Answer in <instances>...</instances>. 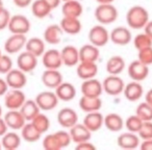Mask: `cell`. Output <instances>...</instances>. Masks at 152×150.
Listing matches in <instances>:
<instances>
[{
  "instance_id": "obj_1",
  "label": "cell",
  "mask_w": 152,
  "mask_h": 150,
  "mask_svg": "<svg viewBox=\"0 0 152 150\" xmlns=\"http://www.w3.org/2000/svg\"><path fill=\"white\" fill-rule=\"evenodd\" d=\"M149 21V13L144 7L134 5L126 13L127 25L132 29H143Z\"/></svg>"
},
{
  "instance_id": "obj_2",
  "label": "cell",
  "mask_w": 152,
  "mask_h": 150,
  "mask_svg": "<svg viewBox=\"0 0 152 150\" xmlns=\"http://www.w3.org/2000/svg\"><path fill=\"white\" fill-rule=\"evenodd\" d=\"M95 18L100 24L107 25L112 24L118 19V10L113 3H105V4H99L95 9Z\"/></svg>"
},
{
  "instance_id": "obj_3",
  "label": "cell",
  "mask_w": 152,
  "mask_h": 150,
  "mask_svg": "<svg viewBox=\"0 0 152 150\" xmlns=\"http://www.w3.org/2000/svg\"><path fill=\"white\" fill-rule=\"evenodd\" d=\"M125 83L119 75H108L102 83L103 92L110 96H118L123 93Z\"/></svg>"
},
{
  "instance_id": "obj_4",
  "label": "cell",
  "mask_w": 152,
  "mask_h": 150,
  "mask_svg": "<svg viewBox=\"0 0 152 150\" xmlns=\"http://www.w3.org/2000/svg\"><path fill=\"white\" fill-rule=\"evenodd\" d=\"M89 41L97 47H103L110 42V32L104 25H95L89 31Z\"/></svg>"
},
{
  "instance_id": "obj_5",
  "label": "cell",
  "mask_w": 152,
  "mask_h": 150,
  "mask_svg": "<svg viewBox=\"0 0 152 150\" xmlns=\"http://www.w3.org/2000/svg\"><path fill=\"white\" fill-rule=\"evenodd\" d=\"M26 100L21 89H12L4 94V105L7 110H20Z\"/></svg>"
},
{
  "instance_id": "obj_6",
  "label": "cell",
  "mask_w": 152,
  "mask_h": 150,
  "mask_svg": "<svg viewBox=\"0 0 152 150\" xmlns=\"http://www.w3.org/2000/svg\"><path fill=\"white\" fill-rule=\"evenodd\" d=\"M36 102L39 105L41 110H52L53 108H55L58 104V98H57L55 92L51 91H44L39 93L36 96Z\"/></svg>"
},
{
  "instance_id": "obj_7",
  "label": "cell",
  "mask_w": 152,
  "mask_h": 150,
  "mask_svg": "<svg viewBox=\"0 0 152 150\" xmlns=\"http://www.w3.org/2000/svg\"><path fill=\"white\" fill-rule=\"evenodd\" d=\"M30 21L23 15H14L11 17L7 28L12 34H26L30 30Z\"/></svg>"
},
{
  "instance_id": "obj_8",
  "label": "cell",
  "mask_w": 152,
  "mask_h": 150,
  "mask_svg": "<svg viewBox=\"0 0 152 150\" xmlns=\"http://www.w3.org/2000/svg\"><path fill=\"white\" fill-rule=\"evenodd\" d=\"M5 81L7 86L11 89H23L27 83V77L26 73L20 70L19 68L17 69H12L5 74Z\"/></svg>"
},
{
  "instance_id": "obj_9",
  "label": "cell",
  "mask_w": 152,
  "mask_h": 150,
  "mask_svg": "<svg viewBox=\"0 0 152 150\" xmlns=\"http://www.w3.org/2000/svg\"><path fill=\"white\" fill-rule=\"evenodd\" d=\"M128 75L134 81H143L149 75V66L145 65L139 59L131 61L128 66Z\"/></svg>"
},
{
  "instance_id": "obj_10",
  "label": "cell",
  "mask_w": 152,
  "mask_h": 150,
  "mask_svg": "<svg viewBox=\"0 0 152 150\" xmlns=\"http://www.w3.org/2000/svg\"><path fill=\"white\" fill-rule=\"evenodd\" d=\"M26 41H27V38L25 34H13L5 40L4 50L9 54H15V53L20 52L22 49L25 48Z\"/></svg>"
},
{
  "instance_id": "obj_11",
  "label": "cell",
  "mask_w": 152,
  "mask_h": 150,
  "mask_svg": "<svg viewBox=\"0 0 152 150\" xmlns=\"http://www.w3.org/2000/svg\"><path fill=\"white\" fill-rule=\"evenodd\" d=\"M132 40L131 31L125 26H119L110 32V41L118 46H126Z\"/></svg>"
},
{
  "instance_id": "obj_12",
  "label": "cell",
  "mask_w": 152,
  "mask_h": 150,
  "mask_svg": "<svg viewBox=\"0 0 152 150\" xmlns=\"http://www.w3.org/2000/svg\"><path fill=\"white\" fill-rule=\"evenodd\" d=\"M57 122L64 128H71L78 123V115L75 110L71 108H64L57 113Z\"/></svg>"
},
{
  "instance_id": "obj_13",
  "label": "cell",
  "mask_w": 152,
  "mask_h": 150,
  "mask_svg": "<svg viewBox=\"0 0 152 150\" xmlns=\"http://www.w3.org/2000/svg\"><path fill=\"white\" fill-rule=\"evenodd\" d=\"M81 94L83 96H88V97H100L103 93V88H102V83L99 81L98 79L90 78L83 80L81 83L80 88Z\"/></svg>"
},
{
  "instance_id": "obj_14",
  "label": "cell",
  "mask_w": 152,
  "mask_h": 150,
  "mask_svg": "<svg viewBox=\"0 0 152 150\" xmlns=\"http://www.w3.org/2000/svg\"><path fill=\"white\" fill-rule=\"evenodd\" d=\"M38 66V57L28 51H23L17 57V67L25 73L32 72Z\"/></svg>"
},
{
  "instance_id": "obj_15",
  "label": "cell",
  "mask_w": 152,
  "mask_h": 150,
  "mask_svg": "<svg viewBox=\"0 0 152 150\" xmlns=\"http://www.w3.org/2000/svg\"><path fill=\"white\" fill-rule=\"evenodd\" d=\"M41 80L48 89H55L64 81V77L59 69H46L43 72Z\"/></svg>"
},
{
  "instance_id": "obj_16",
  "label": "cell",
  "mask_w": 152,
  "mask_h": 150,
  "mask_svg": "<svg viewBox=\"0 0 152 150\" xmlns=\"http://www.w3.org/2000/svg\"><path fill=\"white\" fill-rule=\"evenodd\" d=\"M42 63L46 69H59L63 66L61 51L57 49L46 50L42 55Z\"/></svg>"
},
{
  "instance_id": "obj_17",
  "label": "cell",
  "mask_w": 152,
  "mask_h": 150,
  "mask_svg": "<svg viewBox=\"0 0 152 150\" xmlns=\"http://www.w3.org/2000/svg\"><path fill=\"white\" fill-rule=\"evenodd\" d=\"M7 127L13 130H20L24 126L27 121L25 120L24 116L20 110H9V112L3 117Z\"/></svg>"
},
{
  "instance_id": "obj_18",
  "label": "cell",
  "mask_w": 152,
  "mask_h": 150,
  "mask_svg": "<svg viewBox=\"0 0 152 150\" xmlns=\"http://www.w3.org/2000/svg\"><path fill=\"white\" fill-rule=\"evenodd\" d=\"M76 73H77V76L83 80L94 78L98 74V66L96 63L79 61L76 65Z\"/></svg>"
},
{
  "instance_id": "obj_19",
  "label": "cell",
  "mask_w": 152,
  "mask_h": 150,
  "mask_svg": "<svg viewBox=\"0 0 152 150\" xmlns=\"http://www.w3.org/2000/svg\"><path fill=\"white\" fill-rule=\"evenodd\" d=\"M103 120L104 116L99 112H91L87 113L86 117L83 118V125L89 129L91 132H95L99 129L102 128L103 126Z\"/></svg>"
},
{
  "instance_id": "obj_20",
  "label": "cell",
  "mask_w": 152,
  "mask_h": 150,
  "mask_svg": "<svg viewBox=\"0 0 152 150\" xmlns=\"http://www.w3.org/2000/svg\"><path fill=\"white\" fill-rule=\"evenodd\" d=\"M63 65L67 67H75L79 63V50L73 45H67L61 51Z\"/></svg>"
},
{
  "instance_id": "obj_21",
  "label": "cell",
  "mask_w": 152,
  "mask_h": 150,
  "mask_svg": "<svg viewBox=\"0 0 152 150\" xmlns=\"http://www.w3.org/2000/svg\"><path fill=\"white\" fill-rule=\"evenodd\" d=\"M69 129V133L71 135L72 142H74L76 144L90 141L92 138V132L83 125V123H76L75 125H73Z\"/></svg>"
},
{
  "instance_id": "obj_22",
  "label": "cell",
  "mask_w": 152,
  "mask_h": 150,
  "mask_svg": "<svg viewBox=\"0 0 152 150\" xmlns=\"http://www.w3.org/2000/svg\"><path fill=\"white\" fill-rule=\"evenodd\" d=\"M123 94H124L125 98L128 101L134 102L140 100L144 95V88L143 86L140 83V81L132 80L131 83L125 85L124 90H123Z\"/></svg>"
},
{
  "instance_id": "obj_23",
  "label": "cell",
  "mask_w": 152,
  "mask_h": 150,
  "mask_svg": "<svg viewBox=\"0 0 152 150\" xmlns=\"http://www.w3.org/2000/svg\"><path fill=\"white\" fill-rule=\"evenodd\" d=\"M141 139L140 137L134 132H125L121 133L117 138V144L122 149H135L140 146Z\"/></svg>"
},
{
  "instance_id": "obj_24",
  "label": "cell",
  "mask_w": 152,
  "mask_h": 150,
  "mask_svg": "<svg viewBox=\"0 0 152 150\" xmlns=\"http://www.w3.org/2000/svg\"><path fill=\"white\" fill-rule=\"evenodd\" d=\"M54 90L58 100L65 102L72 101L77 94V91H76V88L74 87V85H72L71 83H67V81H63Z\"/></svg>"
},
{
  "instance_id": "obj_25",
  "label": "cell",
  "mask_w": 152,
  "mask_h": 150,
  "mask_svg": "<svg viewBox=\"0 0 152 150\" xmlns=\"http://www.w3.org/2000/svg\"><path fill=\"white\" fill-rule=\"evenodd\" d=\"M59 26L63 29L64 34H67L69 36H75L81 31V22L79 18H71V17H63L61 20Z\"/></svg>"
},
{
  "instance_id": "obj_26",
  "label": "cell",
  "mask_w": 152,
  "mask_h": 150,
  "mask_svg": "<svg viewBox=\"0 0 152 150\" xmlns=\"http://www.w3.org/2000/svg\"><path fill=\"white\" fill-rule=\"evenodd\" d=\"M79 50V61H90L96 63L100 56L99 47L93 44H86L81 46Z\"/></svg>"
},
{
  "instance_id": "obj_27",
  "label": "cell",
  "mask_w": 152,
  "mask_h": 150,
  "mask_svg": "<svg viewBox=\"0 0 152 150\" xmlns=\"http://www.w3.org/2000/svg\"><path fill=\"white\" fill-rule=\"evenodd\" d=\"M83 13V7L78 0H68L64 1L61 7V14L64 17L79 18Z\"/></svg>"
},
{
  "instance_id": "obj_28",
  "label": "cell",
  "mask_w": 152,
  "mask_h": 150,
  "mask_svg": "<svg viewBox=\"0 0 152 150\" xmlns=\"http://www.w3.org/2000/svg\"><path fill=\"white\" fill-rule=\"evenodd\" d=\"M64 31L61 28V26L57 24H52L49 25L46 29L44 30L43 34V40L45 43H48L50 45H57L61 41Z\"/></svg>"
},
{
  "instance_id": "obj_29",
  "label": "cell",
  "mask_w": 152,
  "mask_h": 150,
  "mask_svg": "<svg viewBox=\"0 0 152 150\" xmlns=\"http://www.w3.org/2000/svg\"><path fill=\"white\" fill-rule=\"evenodd\" d=\"M103 126H105L110 131L118 132L122 130V128L124 127V120L117 113H110L106 116H104Z\"/></svg>"
},
{
  "instance_id": "obj_30",
  "label": "cell",
  "mask_w": 152,
  "mask_h": 150,
  "mask_svg": "<svg viewBox=\"0 0 152 150\" xmlns=\"http://www.w3.org/2000/svg\"><path fill=\"white\" fill-rule=\"evenodd\" d=\"M21 135L15 131H7L1 137V147L5 150H15L21 145Z\"/></svg>"
},
{
  "instance_id": "obj_31",
  "label": "cell",
  "mask_w": 152,
  "mask_h": 150,
  "mask_svg": "<svg viewBox=\"0 0 152 150\" xmlns=\"http://www.w3.org/2000/svg\"><path fill=\"white\" fill-rule=\"evenodd\" d=\"M106 72L110 75H120L124 71L126 64L122 56L120 55H114L110 56L106 61Z\"/></svg>"
},
{
  "instance_id": "obj_32",
  "label": "cell",
  "mask_w": 152,
  "mask_h": 150,
  "mask_svg": "<svg viewBox=\"0 0 152 150\" xmlns=\"http://www.w3.org/2000/svg\"><path fill=\"white\" fill-rule=\"evenodd\" d=\"M102 106V100L100 97H88V96H81L79 99V108L83 112L91 113L100 110Z\"/></svg>"
},
{
  "instance_id": "obj_33",
  "label": "cell",
  "mask_w": 152,
  "mask_h": 150,
  "mask_svg": "<svg viewBox=\"0 0 152 150\" xmlns=\"http://www.w3.org/2000/svg\"><path fill=\"white\" fill-rule=\"evenodd\" d=\"M25 50L32 53L37 57H40L46 51V43L43 39L34 37V38H30L26 41Z\"/></svg>"
},
{
  "instance_id": "obj_34",
  "label": "cell",
  "mask_w": 152,
  "mask_h": 150,
  "mask_svg": "<svg viewBox=\"0 0 152 150\" xmlns=\"http://www.w3.org/2000/svg\"><path fill=\"white\" fill-rule=\"evenodd\" d=\"M20 130H21V138L28 143H34L39 141L42 137V133L32 125L30 121L26 122Z\"/></svg>"
},
{
  "instance_id": "obj_35",
  "label": "cell",
  "mask_w": 152,
  "mask_h": 150,
  "mask_svg": "<svg viewBox=\"0 0 152 150\" xmlns=\"http://www.w3.org/2000/svg\"><path fill=\"white\" fill-rule=\"evenodd\" d=\"M20 112L22 113V115L24 116L25 120L28 122V121H31L32 119L41 112V110L38 104H37L36 100L26 99L25 102L23 103V105L20 108Z\"/></svg>"
},
{
  "instance_id": "obj_36",
  "label": "cell",
  "mask_w": 152,
  "mask_h": 150,
  "mask_svg": "<svg viewBox=\"0 0 152 150\" xmlns=\"http://www.w3.org/2000/svg\"><path fill=\"white\" fill-rule=\"evenodd\" d=\"M30 5H31L32 15L38 19H44L47 16L50 15L51 11H52L44 0H34Z\"/></svg>"
},
{
  "instance_id": "obj_37",
  "label": "cell",
  "mask_w": 152,
  "mask_h": 150,
  "mask_svg": "<svg viewBox=\"0 0 152 150\" xmlns=\"http://www.w3.org/2000/svg\"><path fill=\"white\" fill-rule=\"evenodd\" d=\"M30 122L32 123V125H34L42 135L47 132V131L49 130V128H50V120H49V118L46 115L42 114L41 112L39 113Z\"/></svg>"
},
{
  "instance_id": "obj_38",
  "label": "cell",
  "mask_w": 152,
  "mask_h": 150,
  "mask_svg": "<svg viewBox=\"0 0 152 150\" xmlns=\"http://www.w3.org/2000/svg\"><path fill=\"white\" fill-rule=\"evenodd\" d=\"M135 115L139 116L143 121H152V105L146 101L141 102L137 106Z\"/></svg>"
},
{
  "instance_id": "obj_39",
  "label": "cell",
  "mask_w": 152,
  "mask_h": 150,
  "mask_svg": "<svg viewBox=\"0 0 152 150\" xmlns=\"http://www.w3.org/2000/svg\"><path fill=\"white\" fill-rule=\"evenodd\" d=\"M144 121L140 118L137 115H131L128 118L125 120L124 122V126L127 128V130L130 131V132H134L137 133L140 130V128L142 127V124H143Z\"/></svg>"
},
{
  "instance_id": "obj_40",
  "label": "cell",
  "mask_w": 152,
  "mask_h": 150,
  "mask_svg": "<svg viewBox=\"0 0 152 150\" xmlns=\"http://www.w3.org/2000/svg\"><path fill=\"white\" fill-rule=\"evenodd\" d=\"M133 46L135 47L137 50H141L143 48L152 46V39L148 36L146 32H142L134 37L133 39Z\"/></svg>"
},
{
  "instance_id": "obj_41",
  "label": "cell",
  "mask_w": 152,
  "mask_h": 150,
  "mask_svg": "<svg viewBox=\"0 0 152 150\" xmlns=\"http://www.w3.org/2000/svg\"><path fill=\"white\" fill-rule=\"evenodd\" d=\"M43 147L46 150H59V144L57 142V139L54 133L47 135L43 140Z\"/></svg>"
},
{
  "instance_id": "obj_42",
  "label": "cell",
  "mask_w": 152,
  "mask_h": 150,
  "mask_svg": "<svg viewBox=\"0 0 152 150\" xmlns=\"http://www.w3.org/2000/svg\"><path fill=\"white\" fill-rule=\"evenodd\" d=\"M55 137L57 139V142L59 144V147L61 148H66L72 143V139H71V135L68 131L66 130H58L56 132H54Z\"/></svg>"
},
{
  "instance_id": "obj_43",
  "label": "cell",
  "mask_w": 152,
  "mask_h": 150,
  "mask_svg": "<svg viewBox=\"0 0 152 150\" xmlns=\"http://www.w3.org/2000/svg\"><path fill=\"white\" fill-rule=\"evenodd\" d=\"M137 59L147 66L152 65V46L137 50Z\"/></svg>"
},
{
  "instance_id": "obj_44",
  "label": "cell",
  "mask_w": 152,
  "mask_h": 150,
  "mask_svg": "<svg viewBox=\"0 0 152 150\" xmlns=\"http://www.w3.org/2000/svg\"><path fill=\"white\" fill-rule=\"evenodd\" d=\"M137 135L142 140L152 139V121H144Z\"/></svg>"
},
{
  "instance_id": "obj_45",
  "label": "cell",
  "mask_w": 152,
  "mask_h": 150,
  "mask_svg": "<svg viewBox=\"0 0 152 150\" xmlns=\"http://www.w3.org/2000/svg\"><path fill=\"white\" fill-rule=\"evenodd\" d=\"M13 69V59L7 54L0 56V74H7Z\"/></svg>"
},
{
  "instance_id": "obj_46",
  "label": "cell",
  "mask_w": 152,
  "mask_h": 150,
  "mask_svg": "<svg viewBox=\"0 0 152 150\" xmlns=\"http://www.w3.org/2000/svg\"><path fill=\"white\" fill-rule=\"evenodd\" d=\"M11 13L7 11L4 7H0V30H3L7 28L10 19H11Z\"/></svg>"
},
{
  "instance_id": "obj_47",
  "label": "cell",
  "mask_w": 152,
  "mask_h": 150,
  "mask_svg": "<svg viewBox=\"0 0 152 150\" xmlns=\"http://www.w3.org/2000/svg\"><path fill=\"white\" fill-rule=\"evenodd\" d=\"M76 150H95L96 146L94 144H92L90 141H86V142H81V143L76 144L75 146Z\"/></svg>"
},
{
  "instance_id": "obj_48",
  "label": "cell",
  "mask_w": 152,
  "mask_h": 150,
  "mask_svg": "<svg viewBox=\"0 0 152 150\" xmlns=\"http://www.w3.org/2000/svg\"><path fill=\"white\" fill-rule=\"evenodd\" d=\"M14 4L20 9H25L31 4L32 0H13Z\"/></svg>"
},
{
  "instance_id": "obj_49",
  "label": "cell",
  "mask_w": 152,
  "mask_h": 150,
  "mask_svg": "<svg viewBox=\"0 0 152 150\" xmlns=\"http://www.w3.org/2000/svg\"><path fill=\"white\" fill-rule=\"evenodd\" d=\"M140 148L142 150H152V139H147L143 140V141L140 143Z\"/></svg>"
},
{
  "instance_id": "obj_50",
  "label": "cell",
  "mask_w": 152,
  "mask_h": 150,
  "mask_svg": "<svg viewBox=\"0 0 152 150\" xmlns=\"http://www.w3.org/2000/svg\"><path fill=\"white\" fill-rule=\"evenodd\" d=\"M7 91H9V86L5 81V78L0 77V96H4Z\"/></svg>"
},
{
  "instance_id": "obj_51",
  "label": "cell",
  "mask_w": 152,
  "mask_h": 150,
  "mask_svg": "<svg viewBox=\"0 0 152 150\" xmlns=\"http://www.w3.org/2000/svg\"><path fill=\"white\" fill-rule=\"evenodd\" d=\"M44 1L50 7V9L52 10V11L57 9V7L61 5V0H44Z\"/></svg>"
},
{
  "instance_id": "obj_52",
  "label": "cell",
  "mask_w": 152,
  "mask_h": 150,
  "mask_svg": "<svg viewBox=\"0 0 152 150\" xmlns=\"http://www.w3.org/2000/svg\"><path fill=\"white\" fill-rule=\"evenodd\" d=\"M7 129H9V127H7L4 119H3L2 117H0V137H2L7 131Z\"/></svg>"
},
{
  "instance_id": "obj_53",
  "label": "cell",
  "mask_w": 152,
  "mask_h": 150,
  "mask_svg": "<svg viewBox=\"0 0 152 150\" xmlns=\"http://www.w3.org/2000/svg\"><path fill=\"white\" fill-rule=\"evenodd\" d=\"M144 29H145V31L144 32H146V34H147L148 36L152 39V21H150L149 20L148 23L145 25V27H144Z\"/></svg>"
},
{
  "instance_id": "obj_54",
  "label": "cell",
  "mask_w": 152,
  "mask_h": 150,
  "mask_svg": "<svg viewBox=\"0 0 152 150\" xmlns=\"http://www.w3.org/2000/svg\"><path fill=\"white\" fill-rule=\"evenodd\" d=\"M145 101L152 105V89H150L147 93L145 94Z\"/></svg>"
},
{
  "instance_id": "obj_55",
  "label": "cell",
  "mask_w": 152,
  "mask_h": 150,
  "mask_svg": "<svg viewBox=\"0 0 152 150\" xmlns=\"http://www.w3.org/2000/svg\"><path fill=\"white\" fill-rule=\"evenodd\" d=\"M99 4H105V3H113L115 0H96Z\"/></svg>"
},
{
  "instance_id": "obj_56",
  "label": "cell",
  "mask_w": 152,
  "mask_h": 150,
  "mask_svg": "<svg viewBox=\"0 0 152 150\" xmlns=\"http://www.w3.org/2000/svg\"><path fill=\"white\" fill-rule=\"evenodd\" d=\"M0 117H2V108L0 105Z\"/></svg>"
},
{
  "instance_id": "obj_57",
  "label": "cell",
  "mask_w": 152,
  "mask_h": 150,
  "mask_svg": "<svg viewBox=\"0 0 152 150\" xmlns=\"http://www.w3.org/2000/svg\"><path fill=\"white\" fill-rule=\"evenodd\" d=\"M3 7V1L2 0H0V7Z\"/></svg>"
},
{
  "instance_id": "obj_58",
  "label": "cell",
  "mask_w": 152,
  "mask_h": 150,
  "mask_svg": "<svg viewBox=\"0 0 152 150\" xmlns=\"http://www.w3.org/2000/svg\"><path fill=\"white\" fill-rule=\"evenodd\" d=\"M1 55H2V52H1V50H0V56H1Z\"/></svg>"
},
{
  "instance_id": "obj_59",
  "label": "cell",
  "mask_w": 152,
  "mask_h": 150,
  "mask_svg": "<svg viewBox=\"0 0 152 150\" xmlns=\"http://www.w3.org/2000/svg\"><path fill=\"white\" fill-rule=\"evenodd\" d=\"M1 148H2V147H1V143H0V149H1Z\"/></svg>"
},
{
  "instance_id": "obj_60",
  "label": "cell",
  "mask_w": 152,
  "mask_h": 150,
  "mask_svg": "<svg viewBox=\"0 0 152 150\" xmlns=\"http://www.w3.org/2000/svg\"><path fill=\"white\" fill-rule=\"evenodd\" d=\"M61 1H63V2H64V1H68V0H61Z\"/></svg>"
}]
</instances>
